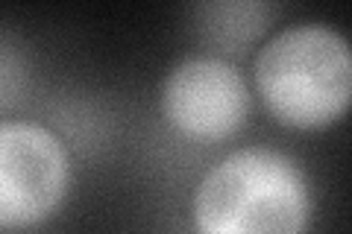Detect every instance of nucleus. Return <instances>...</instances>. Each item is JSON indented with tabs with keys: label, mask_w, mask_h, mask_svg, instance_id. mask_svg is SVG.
<instances>
[{
	"label": "nucleus",
	"mask_w": 352,
	"mask_h": 234,
	"mask_svg": "<svg viewBox=\"0 0 352 234\" xmlns=\"http://www.w3.org/2000/svg\"><path fill=\"white\" fill-rule=\"evenodd\" d=\"M191 211L197 234H305L311 187L282 150L244 147L203 176Z\"/></svg>",
	"instance_id": "1"
},
{
	"label": "nucleus",
	"mask_w": 352,
	"mask_h": 234,
	"mask_svg": "<svg viewBox=\"0 0 352 234\" xmlns=\"http://www.w3.org/2000/svg\"><path fill=\"white\" fill-rule=\"evenodd\" d=\"M264 108L291 129H326L352 100L349 41L335 27L294 24L276 32L256 59Z\"/></svg>",
	"instance_id": "2"
},
{
	"label": "nucleus",
	"mask_w": 352,
	"mask_h": 234,
	"mask_svg": "<svg viewBox=\"0 0 352 234\" xmlns=\"http://www.w3.org/2000/svg\"><path fill=\"white\" fill-rule=\"evenodd\" d=\"M71 191V155L53 129L0 120V229L50 220Z\"/></svg>",
	"instance_id": "3"
},
{
	"label": "nucleus",
	"mask_w": 352,
	"mask_h": 234,
	"mask_svg": "<svg viewBox=\"0 0 352 234\" xmlns=\"http://www.w3.org/2000/svg\"><path fill=\"white\" fill-rule=\"evenodd\" d=\"M162 115L188 141L217 143L244 129L250 88L235 65L217 56H188L162 82Z\"/></svg>",
	"instance_id": "4"
},
{
	"label": "nucleus",
	"mask_w": 352,
	"mask_h": 234,
	"mask_svg": "<svg viewBox=\"0 0 352 234\" xmlns=\"http://www.w3.org/2000/svg\"><path fill=\"white\" fill-rule=\"evenodd\" d=\"M273 9L261 0H212L191 6L197 38L217 53H244L264 36Z\"/></svg>",
	"instance_id": "5"
}]
</instances>
